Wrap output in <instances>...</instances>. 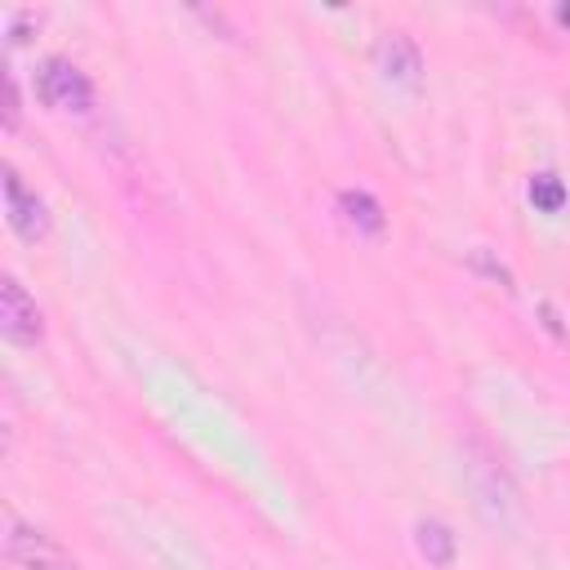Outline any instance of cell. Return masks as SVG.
I'll use <instances>...</instances> for the list:
<instances>
[{"label":"cell","instance_id":"obj_1","mask_svg":"<svg viewBox=\"0 0 570 570\" xmlns=\"http://www.w3.org/2000/svg\"><path fill=\"white\" fill-rule=\"evenodd\" d=\"M40 99L50 103V108H59V112H89L94 89H89V80H85L80 67L54 59V63L40 67Z\"/></svg>","mask_w":570,"mask_h":570},{"label":"cell","instance_id":"obj_2","mask_svg":"<svg viewBox=\"0 0 570 570\" xmlns=\"http://www.w3.org/2000/svg\"><path fill=\"white\" fill-rule=\"evenodd\" d=\"M0 335L10 344H23V348L40 344V312L14 276L0 281Z\"/></svg>","mask_w":570,"mask_h":570},{"label":"cell","instance_id":"obj_3","mask_svg":"<svg viewBox=\"0 0 570 570\" xmlns=\"http://www.w3.org/2000/svg\"><path fill=\"white\" fill-rule=\"evenodd\" d=\"M5 210H10V227L23 236V241H45L50 236V210H45L40 197H32L23 178L14 170H5Z\"/></svg>","mask_w":570,"mask_h":570},{"label":"cell","instance_id":"obj_4","mask_svg":"<svg viewBox=\"0 0 570 570\" xmlns=\"http://www.w3.org/2000/svg\"><path fill=\"white\" fill-rule=\"evenodd\" d=\"M379 72H384L393 85H419V72H423V59H419V45L401 32L379 40Z\"/></svg>","mask_w":570,"mask_h":570},{"label":"cell","instance_id":"obj_5","mask_svg":"<svg viewBox=\"0 0 570 570\" xmlns=\"http://www.w3.org/2000/svg\"><path fill=\"white\" fill-rule=\"evenodd\" d=\"M10 561H14V570H76L54 544H45L36 531H14L10 535Z\"/></svg>","mask_w":570,"mask_h":570},{"label":"cell","instance_id":"obj_6","mask_svg":"<svg viewBox=\"0 0 570 570\" xmlns=\"http://www.w3.org/2000/svg\"><path fill=\"white\" fill-rule=\"evenodd\" d=\"M339 214L348 227H357L361 236H379L384 232V210H379V201L370 193H357V187H348V193H339Z\"/></svg>","mask_w":570,"mask_h":570},{"label":"cell","instance_id":"obj_7","mask_svg":"<svg viewBox=\"0 0 570 570\" xmlns=\"http://www.w3.org/2000/svg\"><path fill=\"white\" fill-rule=\"evenodd\" d=\"M414 544L433 566H450L455 561V535H450V526H442V521H419Z\"/></svg>","mask_w":570,"mask_h":570},{"label":"cell","instance_id":"obj_8","mask_svg":"<svg viewBox=\"0 0 570 570\" xmlns=\"http://www.w3.org/2000/svg\"><path fill=\"white\" fill-rule=\"evenodd\" d=\"M531 201H535V210L557 214V210L566 206V187H561V178H553V174H535V178H531Z\"/></svg>","mask_w":570,"mask_h":570},{"label":"cell","instance_id":"obj_9","mask_svg":"<svg viewBox=\"0 0 570 570\" xmlns=\"http://www.w3.org/2000/svg\"><path fill=\"white\" fill-rule=\"evenodd\" d=\"M18 85H14V76H5V129H18Z\"/></svg>","mask_w":570,"mask_h":570},{"label":"cell","instance_id":"obj_10","mask_svg":"<svg viewBox=\"0 0 570 570\" xmlns=\"http://www.w3.org/2000/svg\"><path fill=\"white\" fill-rule=\"evenodd\" d=\"M557 18H561V23H566V27H570V10H566V5H561V10H557Z\"/></svg>","mask_w":570,"mask_h":570}]
</instances>
